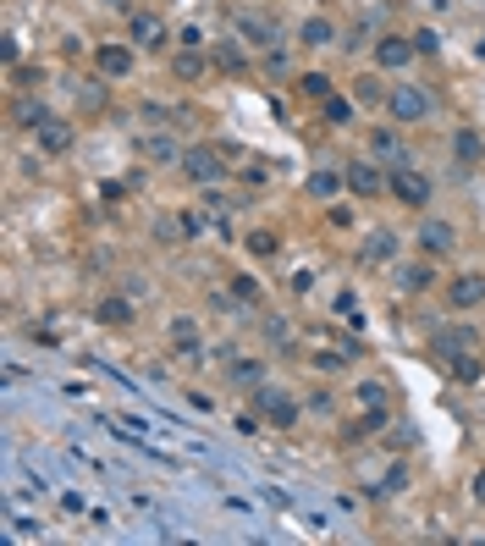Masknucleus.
Instances as JSON below:
<instances>
[{
	"label": "nucleus",
	"mask_w": 485,
	"mask_h": 546,
	"mask_svg": "<svg viewBox=\"0 0 485 546\" xmlns=\"http://www.w3.org/2000/svg\"><path fill=\"white\" fill-rule=\"evenodd\" d=\"M171 348L182 353V359H199V320H193V315H171Z\"/></svg>",
	"instance_id": "obj_18"
},
{
	"label": "nucleus",
	"mask_w": 485,
	"mask_h": 546,
	"mask_svg": "<svg viewBox=\"0 0 485 546\" xmlns=\"http://www.w3.org/2000/svg\"><path fill=\"white\" fill-rule=\"evenodd\" d=\"M353 83H359V100H364V105H375V100L386 105V88H380V78H370V72H364V78H353Z\"/></svg>",
	"instance_id": "obj_35"
},
{
	"label": "nucleus",
	"mask_w": 485,
	"mask_h": 546,
	"mask_svg": "<svg viewBox=\"0 0 485 546\" xmlns=\"http://www.w3.org/2000/svg\"><path fill=\"white\" fill-rule=\"evenodd\" d=\"M94 315H100L105 326H127V320H133V304H127V298H100V309H94Z\"/></svg>",
	"instance_id": "obj_27"
},
{
	"label": "nucleus",
	"mask_w": 485,
	"mask_h": 546,
	"mask_svg": "<svg viewBox=\"0 0 485 546\" xmlns=\"http://www.w3.org/2000/svg\"><path fill=\"white\" fill-rule=\"evenodd\" d=\"M177 238H188V221H182V215H171V221L160 215V221H155V243H177Z\"/></svg>",
	"instance_id": "obj_32"
},
{
	"label": "nucleus",
	"mask_w": 485,
	"mask_h": 546,
	"mask_svg": "<svg viewBox=\"0 0 485 546\" xmlns=\"http://www.w3.org/2000/svg\"><path fill=\"white\" fill-rule=\"evenodd\" d=\"M138 155L155 160V166H182V155H188V149H182L171 133H144V139H138Z\"/></svg>",
	"instance_id": "obj_12"
},
{
	"label": "nucleus",
	"mask_w": 485,
	"mask_h": 546,
	"mask_svg": "<svg viewBox=\"0 0 485 546\" xmlns=\"http://www.w3.org/2000/svg\"><path fill=\"white\" fill-rule=\"evenodd\" d=\"M254 408H260V420H271L276 431H293L298 425V398L287 392V387H254Z\"/></svg>",
	"instance_id": "obj_2"
},
{
	"label": "nucleus",
	"mask_w": 485,
	"mask_h": 546,
	"mask_svg": "<svg viewBox=\"0 0 485 546\" xmlns=\"http://www.w3.org/2000/svg\"><path fill=\"white\" fill-rule=\"evenodd\" d=\"M342 34H337V22L331 17H304L298 22V45H309V50H326V45H337Z\"/></svg>",
	"instance_id": "obj_19"
},
{
	"label": "nucleus",
	"mask_w": 485,
	"mask_h": 546,
	"mask_svg": "<svg viewBox=\"0 0 485 546\" xmlns=\"http://www.w3.org/2000/svg\"><path fill=\"white\" fill-rule=\"evenodd\" d=\"M171 72H177V78H199V72H205V55L177 45V55H171Z\"/></svg>",
	"instance_id": "obj_29"
},
{
	"label": "nucleus",
	"mask_w": 485,
	"mask_h": 546,
	"mask_svg": "<svg viewBox=\"0 0 485 546\" xmlns=\"http://www.w3.org/2000/svg\"><path fill=\"white\" fill-rule=\"evenodd\" d=\"M298 88L309 94V100H326V94H331V78H326V72H304V78H298Z\"/></svg>",
	"instance_id": "obj_34"
},
{
	"label": "nucleus",
	"mask_w": 485,
	"mask_h": 546,
	"mask_svg": "<svg viewBox=\"0 0 485 546\" xmlns=\"http://www.w3.org/2000/svg\"><path fill=\"white\" fill-rule=\"evenodd\" d=\"M342 177H347V188H353L359 199H380V194H386V177H380L375 160H347Z\"/></svg>",
	"instance_id": "obj_6"
},
{
	"label": "nucleus",
	"mask_w": 485,
	"mask_h": 546,
	"mask_svg": "<svg viewBox=\"0 0 485 546\" xmlns=\"http://www.w3.org/2000/svg\"><path fill=\"white\" fill-rule=\"evenodd\" d=\"M447 304H452V309H458V315H469V309H480V304H485V276H480V271H469V276H458V281H452V287H447Z\"/></svg>",
	"instance_id": "obj_11"
},
{
	"label": "nucleus",
	"mask_w": 485,
	"mask_h": 546,
	"mask_svg": "<svg viewBox=\"0 0 485 546\" xmlns=\"http://www.w3.org/2000/svg\"><path fill=\"white\" fill-rule=\"evenodd\" d=\"M304 525H309V530H331V519H326L320 508H304Z\"/></svg>",
	"instance_id": "obj_44"
},
{
	"label": "nucleus",
	"mask_w": 485,
	"mask_h": 546,
	"mask_svg": "<svg viewBox=\"0 0 485 546\" xmlns=\"http://www.w3.org/2000/svg\"><path fill=\"white\" fill-rule=\"evenodd\" d=\"M408 39H414V50H419V55H441V28H414Z\"/></svg>",
	"instance_id": "obj_33"
},
{
	"label": "nucleus",
	"mask_w": 485,
	"mask_h": 546,
	"mask_svg": "<svg viewBox=\"0 0 485 546\" xmlns=\"http://www.w3.org/2000/svg\"><path fill=\"white\" fill-rule=\"evenodd\" d=\"M392 281H397V293H425V287L436 281V260H408V265H397L392 271Z\"/></svg>",
	"instance_id": "obj_15"
},
{
	"label": "nucleus",
	"mask_w": 485,
	"mask_h": 546,
	"mask_svg": "<svg viewBox=\"0 0 485 546\" xmlns=\"http://www.w3.org/2000/svg\"><path fill=\"white\" fill-rule=\"evenodd\" d=\"M474 55H485V39H474Z\"/></svg>",
	"instance_id": "obj_48"
},
{
	"label": "nucleus",
	"mask_w": 485,
	"mask_h": 546,
	"mask_svg": "<svg viewBox=\"0 0 485 546\" xmlns=\"http://www.w3.org/2000/svg\"><path fill=\"white\" fill-rule=\"evenodd\" d=\"M452 149H458L464 166H480V155H485V144H480L474 127H458V133H452Z\"/></svg>",
	"instance_id": "obj_24"
},
{
	"label": "nucleus",
	"mask_w": 485,
	"mask_h": 546,
	"mask_svg": "<svg viewBox=\"0 0 485 546\" xmlns=\"http://www.w3.org/2000/svg\"><path fill=\"white\" fill-rule=\"evenodd\" d=\"M177 45H182V50H205L210 39H205V28H199V22H188V28H177Z\"/></svg>",
	"instance_id": "obj_36"
},
{
	"label": "nucleus",
	"mask_w": 485,
	"mask_h": 546,
	"mask_svg": "<svg viewBox=\"0 0 485 546\" xmlns=\"http://www.w3.org/2000/svg\"><path fill=\"white\" fill-rule=\"evenodd\" d=\"M248 254H260V260L276 254V232H248Z\"/></svg>",
	"instance_id": "obj_39"
},
{
	"label": "nucleus",
	"mask_w": 485,
	"mask_h": 546,
	"mask_svg": "<svg viewBox=\"0 0 485 546\" xmlns=\"http://www.w3.org/2000/svg\"><path fill=\"white\" fill-rule=\"evenodd\" d=\"M469 497H474V502H485V469H480V475L469 480Z\"/></svg>",
	"instance_id": "obj_47"
},
{
	"label": "nucleus",
	"mask_w": 485,
	"mask_h": 546,
	"mask_svg": "<svg viewBox=\"0 0 485 546\" xmlns=\"http://www.w3.org/2000/svg\"><path fill=\"white\" fill-rule=\"evenodd\" d=\"M386 188H392V199H403V205H414V210H425L431 205V172H419V166H392L386 172Z\"/></svg>",
	"instance_id": "obj_3"
},
{
	"label": "nucleus",
	"mask_w": 485,
	"mask_h": 546,
	"mask_svg": "<svg viewBox=\"0 0 485 546\" xmlns=\"http://www.w3.org/2000/svg\"><path fill=\"white\" fill-rule=\"evenodd\" d=\"M265 337H271L276 348H293V326H287V320H276V315L265 320Z\"/></svg>",
	"instance_id": "obj_37"
},
{
	"label": "nucleus",
	"mask_w": 485,
	"mask_h": 546,
	"mask_svg": "<svg viewBox=\"0 0 485 546\" xmlns=\"http://www.w3.org/2000/svg\"><path fill=\"white\" fill-rule=\"evenodd\" d=\"M320 111H326L331 127H353V100H342V94H326V100H320Z\"/></svg>",
	"instance_id": "obj_26"
},
{
	"label": "nucleus",
	"mask_w": 485,
	"mask_h": 546,
	"mask_svg": "<svg viewBox=\"0 0 485 546\" xmlns=\"http://www.w3.org/2000/svg\"><path fill=\"white\" fill-rule=\"evenodd\" d=\"M353 403L359 408H386V381H359V387H353Z\"/></svg>",
	"instance_id": "obj_28"
},
{
	"label": "nucleus",
	"mask_w": 485,
	"mask_h": 546,
	"mask_svg": "<svg viewBox=\"0 0 485 546\" xmlns=\"http://www.w3.org/2000/svg\"><path fill=\"white\" fill-rule=\"evenodd\" d=\"M12 116H17V127H28V133H34V127H39L50 111H45V100H17V111H12Z\"/></svg>",
	"instance_id": "obj_31"
},
{
	"label": "nucleus",
	"mask_w": 485,
	"mask_h": 546,
	"mask_svg": "<svg viewBox=\"0 0 485 546\" xmlns=\"http://www.w3.org/2000/svg\"><path fill=\"white\" fill-rule=\"evenodd\" d=\"M431 348L441 353V359H452V353H474L480 348V332L474 326H436L431 332Z\"/></svg>",
	"instance_id": "obj_9"
},
{
	"label": "nucleus",
	"mask_w": 485,
	"mask_h": 546,
	"mask_svg": "<svg viewBox=\"0 0 485 546\" xmlns=\"http://www.w3.org/2000/svg\"><path fill=\"white\" fill-rule=\"evenodd\" d=\"M265 67H271V72H287V50H276V45H271V55H265Z\"/></svg>",
	"instance_id": "obj_46"
},
{
	"label": "nucleus",
	"mask_w": 485,
	"mask_h": 546,
	"mask_svg": "<svg viewBox=\"0 0 485 546\" xmlns=\"http://www.w3.org/2000/svg\"><path fill=\"white\" fill-rule=\"evenodd\" d=\"M210 61H215L221 72H243V67H248V55L238 50V39H215V45H210Z\"/></svg>",
	"instance_id": "obj_23"
},
{
	"label": "nucleus",
	"mask_w": 485,
	"mask_h": 546,
	"mask_svg": "<svg viewBox=\"0 0 485 546\" xmlns=\"http://www.w3.org/2000/svg\"><path fill=\"white\" fill-rule=\"evenodd\" d=\"M419 248H425L431 260H441V254L458 248V232H452L441 215H425V221H419Z\"/></svg>",
	"instance_id": "obj_7"
},
{
	"label": "nucleus",
	"mask_w": 485,
	"mask_h": 546,
	"mask_svg": "<svg viewBox=\"0 0 485 546\" xmlns=\"http://www.w3.org/2000/svg\"><path fill=\"white\" fill-rule=\"evenodd\" d=\"M182 177H188L193 188H215V182L226 177V155L210 149V144H193V149L182 155Z\"/></svg>",
	"instance_id": "obj_4"
},
{
	"label": "nucleus",
	"mask_w": 485,
	"mask_h": 546,
	"mask_svg": "<svg viewBox=\"0 0 485 546\" xmlns=\"http://www.w3.org/2000/svg\"><path fill=\"white\" fill-rule=\"evenodd\" d=\"M386 431H392L386 441H397V447H414V425H403V420H397V425H386Z\"/></svg>",
	"instance_id": "obj_43"
},
{
	"label": "nucleus",
	"mask_w": 485,
	"mask_h": 546,
	"mask_svg": "<svg viewBox=\"0 0 485 546\" xmlns=\"http://www.w3.org/2000/svg\"><path fill=\"white\" fill-rule=\"evenodd\" d=\"M232 28H238V39H243V45H254V50H271V45H276V22H271V17L238 12V17H232Z\"/></svg>",
	"instance_id": "obj_10"
},
{
	"label": "nucleus",
	"mask_w": 485,
	"mask_h": 546,
	"mask_svg": "<svg viewBox=\"0 0 485 546\" xmlns=\"http://www.w3.org/2000/svg\"><path fill=\"white\" fill-rule=\"evenodd\" d=\"M226 381H232V387H260V381H265V359L232 353V359H226Z\"/></svg>",
	"instance_id": "obj_17"
},
{
	"label": "nucleus",
	"mask_w": 485,
	"mask_h": 546,
	"mask_svg": "<svg viewBox=\"0 0 485 546\" xmlns=\"http://www.w3.org/2000/svg\"><path fill=\"white\" fill-rule=\"evenodd\" d=\"M370 149L386 160V172H392V166H414V160H408V144H403V133H397V127H375Z\"/></svg>",
	"instance_id": "obj_14"
},
{
	"label": "nucleus",
	"mask_w": 485,
	"mask_h": 546,
	"mask_svg": "<svg viewBox=\"0 0 485 546\" xmlns=\"http://www.w3.org/2000/svg\"><path fill=\"white\" fill-rule=\"evenodd\" d=\"M397 491H408V469H403V464H392V469H386L375 486H370V497H397Z\"/></svg>",
	"instance_id": "obj_25"
},
{
	"label": "nucleus",
	"mask_w": 485,
	"mask_h": 546,
	"mask_svg": "<svg viewBox=\"0 0 485 546\" xmlns=\"http://www.w3.org/2000/svg\"><path fill=\"white\" fill-rule=\"evenodd\" d=\"M61 398H72V403L88 398V381H67V387H61Z\"/></svg>",
	"instance_id": "obj_45"
},
{
	"label": "nucleus",
	"mask_w": 485,
	"mask_h": 546,
	"mask_svg": "<svg viewBox=\"0 0 485 546\" xmlns=\"http://www.w3.org/2000/svg\"><path fill=\"white\" fill-rule=\"evenodd\" d=\"M94 61H100L105 78H127V72H133V45H100Z\"/></svg>",
	"instance_id": "obj_20"
},
{
	"label": "nucleus",
	"mask_w": 485,
	"mask_h": 546,
	"mask_svg": "<svg viewBox=\"0 0 485 546\" xmlns=\"http://www.w3.org/2000/svg\"><path fill=\"white\" fill-rule=\"evenodd\" d=\"M375 28H380V17L370 12V17H364V22H359V28H353V34H347V45H370V34H375Z\"/></svg>",
	"instance_id": "obj_41"
},
{
	"label": "nucleus",
	"mask_w": 485,
	"mask_h": 546,
	"mask_svg": "<svg viewBox=\"0 0 485 546\" xmlns=\"http://www.w3.org/2000/svg\"><path fill=\"white\" fill-rule=\"evenodd\" d=\"M232 293H238L243 304H254V298H260V281H254V276H238V281H232Z\"/></svg>",
	"instance_id": "obj_42"
},
{
	"label": "nucleus",
	"mask_w": 485,
	"mask_h": 546,
	"mask_svg": "<svg viewBox=\"0 0 485 546\" xmlns=\"http://www.w3.org/2000/svg\"><path fill=\"white\" fill-rule=\"evenodd\" d=\"M359 265H397V232L392 227H375L370 238H364V248H359Z\"/></svg>",
	"instance_id": "obj_8"
},
{
	"label": "nucleus",
	"mask_w": 485,
	"mask_h": 546,
	"mask_svg": "<svg viewBox=\"0 0 485 546\" xmlns=\"http://www.w3.org/2000/svg\"><path fill=\"white\" fill-rule=\"evenodd\" d=\"M447 370L458 375V381H480V370H485V365H480V353H452Z\"/></svg>",
	"instance_id": "obj_30"
},
{
	"label": "nucleus",
	"mask_w": 485,
	"mask_h": 546,
	"mask_svg": "<svg viewBox=\"0 0 485 546\" xmlns=\"http://www.w3.org/2000/svg\"><path fill=\"white\" fill-rule=\"evenodd\" d=\"M304 188H309V194H314V199H337V194H342V188H347V177H342V166H314Z\"/></svg>",
	"instance_id": "obj_21"
},
{
	"label": "nucleus",
	"mask_w": 485,
	"mask_h": 546,
	"mask_svg": "<svg viewBox=\"0 0 485 546\" xmlns=\"http://www.w3.org/2000/svg\"><path fill=\"white\" fill-rule=\"evenodd\" d=\"M347 359H353L347 348L342 353H314V370H347Z\"/></svg>",
	"instance_id": "obj_40"
},
{
	"label": "nucleus",
	"mask_w": 485,
	"mask_h": 546,
	"mask_svg": "<svg viewBox=\"0 0 485 546\" xmlns=\"http://www.w3.org/2000/svg\"><path fill=\"white\" fill-rule=\"evenodd\" d=\"M6 535L12 541H45V519H34V513H6Z\"/></svg>",
	"instance_id": "obj_22"
},
{
	"label": "nucleus",
	"mask_w": 485,
	"mask_h": 546,
	"mask_svg": "<svg viewBox=\"0 0 485 546\" xmlns=\"http://www.w3.org/2000/svg\"><path fill=\"white\" fill-rule=\"evenodd\" d=\"M34 144L50 149V155H67V149H72V127L61 122V116H45V122L34 127Z\"/></svg>",
	"instance_id": "obj_16"
},
{
	"label": "nucleus",
	"mask_w": 485,
	"mask_h": 546,
	"mask_svg": "<svg viewBox=\"0 0 485 546\" xmlns=\"http://www.w3.org/2000/svg\"><path fill=\"white\" fill-rule=\"evenodd\" d=\"M127 39H133L138 50H160V45H166V22L149 17V12H133V17H127Z\"/></svg>",
	"instance_id": "obj_13"
},
{
	"label": "nucleus",
	"mask_w": 485,
	"mask_h": 546,
	"mask_svg": "<svg viewBox=\"0 0 485 546\" xmlns=\"http://www.w3.org/2000/svg\"><path fill=\"white\" fill-rule=\"evenodd\" d=\"M431 111H436V100H431V88H425V83H392V88H386V116H392L397 127L425 122Z\"/></svg>",
	"instance_id": "obj_1"
},
{
	"label": "nucleus",
	"mask_w": 485,
	"mask_h": 546,
	"mask_svg": "<svg viewBox=\"0 0 485 546\" xmlns=\"http://www.w3.org/2000/svg\"><path fill=\"white\" fill-rule=\"evenodd\" d=\"M326 221H331V227L342 232V227H353L359 215H353V205H337V199H331V205H326Z\"/></svg>",
	"instance_id": "obj_38"
},
{
	"label": "nucleus",
	"mask_w": 485,
	"mask_h": 546,
	"mask_svg": "<svg viewBox=\"0 0 485 546\" xmlns=\"http://www.w3.org/2000/svg\"><path fill=\"white\" fill-rule=\"evenodd\" d=\"M414 61H419L414 39H403V34H380V39H375V67L403 72V67H414Z\"/></svg>",
	"instance_id": "obj_5"
}]
</instances>
